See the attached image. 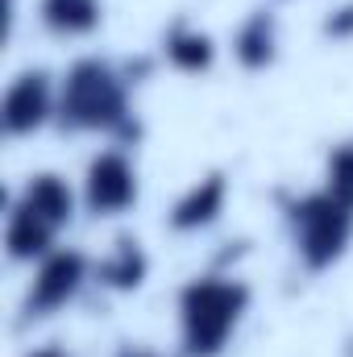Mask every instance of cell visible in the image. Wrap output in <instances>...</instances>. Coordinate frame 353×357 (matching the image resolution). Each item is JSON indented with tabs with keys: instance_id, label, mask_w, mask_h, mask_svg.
<instances>
[{
	"instance_id": "cell-1",
	"label": "cell",
	"mask_w": 353,
	"mask_h": 357,
	"mask_svg": "<svg viewBox=\"0 0 353 357\" xmlns=\"http://www.w3.org/2000/svg\"><path fill=\"white\" fill-rule=\"evenodd\" d=\"M250 312V287L220 274H200L179 291L183 357H220Z\"/></svg>"
},
{
	"instance_id": "cell-2",
	"label": "cell",
	"mask_w": 353,
	"mask_h": 357,
	"mask_svg": "<svg viewBox=\"0 0 353 357\" xmlns=\"http://www.w3.org/2000/svg\"><path fill=\"white\" fill-rule=\"evenodd\" d=\"M54 121L71 133H129V79L104 59L71 63L59 84Z\"/></svg>"
},
{
	"instance_id": "cell-3",
	"label": "cell",
	"mask_w": 353,
	"mask_h": 357,
	"mask_svg": "<svg viewBox=\"0 0 353 357\" xmlns=\"http://www.w3.org/2000/svg\"><path fill=\"white\" fill-rule=\"evenodd\" d=\"M287 225H291L295 254L303 258L308 270H329L333 262H341L353 241V208L324 187L295 199L287 208Z\"/></svg>"
},
{
	"instance_id": "cell-4",
	"label": "cell",
	"mask_w": 353,
	"mask_h": 357,
	"mask_svg": "<svg viewBox=\"0 0 353 357\" xmlns=\"http://www.w3.org/2000/svg\"><path fill=\"white\" fill-rule=\"evenodd\" d=\"M88 282V258L80 250H54L42 258V266L33 274L29 291H25V316H54L59 307H67L80 287Z\"/></svg>"
},
{
	"instance_id": "cell-5",
	"label": "cell",
	"mask_w": 353,
	"mask_h": 357,
	"mask_svg": "<svg viewBox=\"0 0 353 357\" xmlns=\"http://www.w3.org/2000/svg\"><path fill=\"white\" fill-rule=\"evenodd\" d=\"M59 116V88L54 79L38 67V71H21L8 91H4V104H0V121H4V133L8 137H25V133H38L46 121Z\"/></svg>"
},
{
	"instance_id": "cell-6",
	"label": "cell",
	"mask_w": 353,
	"mask_h": 357,
	"mask_svg": "<svg viewBox=\"0 0 353 357\" xmlns=\"http://www.w3.org/2000/svg\"><path fill=\"white\" fill-rule=\"evenodd\" d=\"M84 204L96 216H121L137 204V167L121 150H104L88 162L84 175Z\"/></svg>"
},
{
	"instance_id": "cell-7",
	"label": "cell",
	"mask_w": 353,
	"mask_h": 357,
	"mask_svg": "<svg viewBox=\"0 0 353 357\" xmlns=\"http://www.w3.org/2000/svg\"><path fill=\"white\" fill-rule=\"evenodd\" d=\"M225 199H229V178L220 175V171H212V175L195 178V183L179 195L167 220H171L175 233H200V229H208V225L220 220Z\"/></svg>"
},
{
	"instance_id": "cell-8",
	"label": "cell",
	"mask_w": 353,
	"mask_h": 357,
	"mask_svg": "<svg viewBox=\"0 0 353 357\" xmlns=\"http://www.w3.org/2000/svg\"><path fill=\"white\" fill-rule=\"evenodd\" d=\"M54 237H59V229H54L50 220H42L38 212H29L25 204H13V208H8L4 250H8L13 262H33V258L54 254Z\"/></svg>"
},
{
	"instance_id": "cell-9",
	"label": "cell",
	"mask_w": 353,
	"mask_h": 357,
	"mask_svg": "<svg viewBox=\"0 0 353 357\" xmlns=\"http://www.w3.org/2000/svg\"><path fill=\"white\" fill-rule=\"evenodd\" d=\"M17 204H25L29 212H38L54 229H67L71 216H75V191L67 187V178L54 175V171H42V175L29 178L21 187V195H17Z\"/></svg>"
},
{
	"instance_id": "cell-10",
	"label": "cell",
	"mask_w": 353,
	"mask_h": 357,
	"mask_svg": "<svg viewBox=\"0 0 353 357\" xmlns=\"http://www.w3.org/2000/svg\"><path fill=\"white\" fill-rule=\"evenodd\" d=\"M233 54L246 71H266L274 59H278V25L266 8H254L241 25H237V38H233Z\"/></svg>"
},
{
	"instance_id": "cell-11",
	"label": "cell",
	"mask_w": 353,
	"mask_h": 357,
	"mask_svg": "<svg viewBox=\"0 0 353 357\" xmlns=\"http://www.w3.org/2000/svg\"><path fill=\"white\" fill-rule=\"evenodd\" d=\"M163 54L171 59V67L183 71V75H204V71L216 63V46H212V38H208L204 29L187 25V21H179V25L167 29V38H163Z\"/></svg>"
},
{
	"instance_id": "cell-12",
	"label": "cell",
	"mask_w": 353,
	"mask_h": 357,
	"mask_svg": "<svg viewBox=\"0 0 353 357\" xmlns=\"http://www.w3.org/2000/svg\"><path fill=\"white\" fill-rule=\"evenodd\" d=\"M38 17L59 38H84L91 29H100L104 0H42L38 4Z\"/></svg>"
},
{
	"instance_id": "cell-13",
	"label": "cell",
	"mask_w": 353,
	"mask_h": 357,
	"mask_svg": "<svg viewBox=\"0 0 353 357\" xmlns=\"http://www.w3.org/2000/svg\"><path fill=\"white\" fill-rule=\"evenodd\" d=\"M146 270H150V258H146L142 241L137 237H117L112 254L96 266V278L112 291H137L146 282Z\"/></svg>"
},
{
	"instance_id": "cell-14",
	"label": "cell",
	"mask_w": 353,
	"mask_h": 357,
	"mask_svg": "<svg viewBox=\"0 0 353 357\" xmlns=\"http://www.w3.org/2000/svg\"><path fill=\"white\" fill-rule=\"evenodd\" d=\"M324 191H333L337 199H345L353 208V142L337 146L324 162Z\"/></svg>"
},
{
	"instance_id": "cell-15",
	"label": "cell",
	"mask_w": 353,
	"mask_h": 357,
	"mask_svg": "<svg viewBox=\"0 0 353 357\" xmlns=\"http://www.w3.org/2000/svg\"><path fill=\"white\" fill-rule=\"evenodd\" d=\"M117 357H158V354H150V349H121Z\"/></svg>"
},
{
	"instance_id": "cell-16",
	"label": "cell",
	"mask_w": 353,
	"mask_h": 357,
	"mask_svg": "<svg viewBox=\"0 0 353 357\" xmlns=\"http://www.w3.org/2000/svg\"><path fill=\"white\" fill-rule=\"evenodd\" d=\"M29 357H67L63 349H38V354H29Z\"/></svg>"
}]
</instances>
